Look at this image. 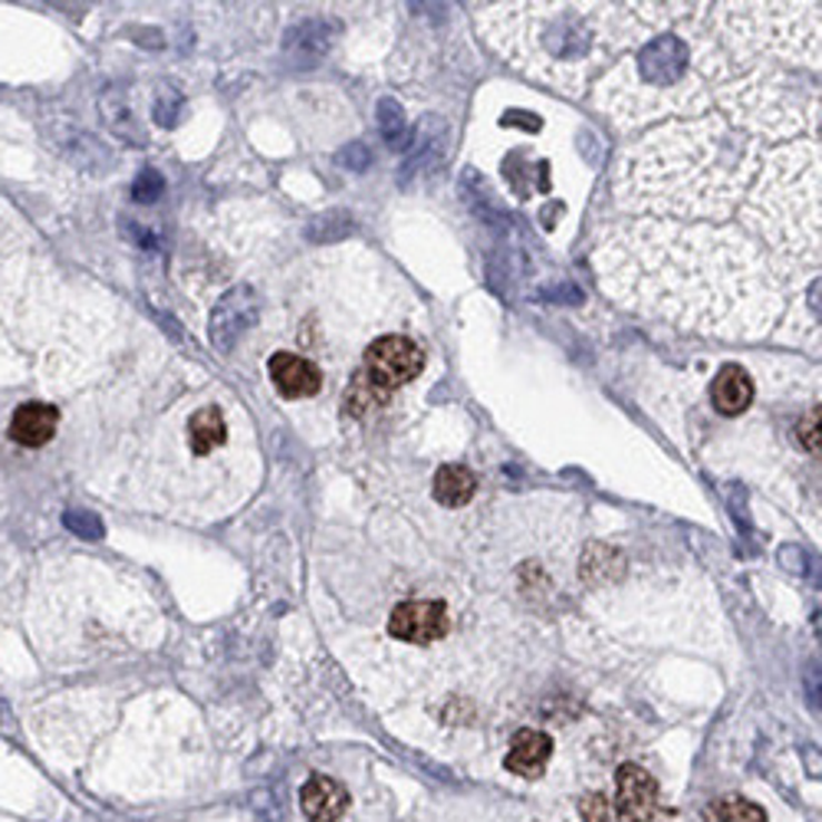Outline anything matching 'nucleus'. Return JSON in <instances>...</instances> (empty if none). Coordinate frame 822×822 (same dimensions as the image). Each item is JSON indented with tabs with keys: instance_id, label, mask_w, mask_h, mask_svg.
<instances>
[{
	"instance_id": "nucleus-1",
	"label": "nucleus",
	"mask_w": 822,
	"mask_h": 822,
	"mask_svg": "<svg viewBox=\"0 0 822 822\" xmlns=\"http://www.w3.org/2000/svg\"><path fill=\"white\" fill-rule=\"evenodd\" d=\"M596 264L618 303L697 333L750 339L783 309L763 254L721 227L632 221L608 230Z\"/></svg>"
},
{
	"instance_id": "nucleus-2",
	"label": "nucleus",
	"mask_w": 822,
	"mask_h": 822,
	"mask_svg": "<svg viewBox=\"0 0 822 822\" xmlns=\"http://www.w3.org/2000/svg\"><path fill=\"white\" fill-rule=\"evenodd\" d=\"M763 165L760 139L724 116L674 122L625 155L618 198L632 211L727 218Z\"/></svg>"
},
{
	"instance_id": "nucleus-3",
	"label": "nucleus",
	"mask_w": 822,
	"mask_h": 822,
	"mask_svg": "<svg viewBox=\"0 0 822 822\" xmlns=\"http://www.w3.org/2000/svg\"><path fill=\"white\" fill-rule=\"evenodd\" d=\"M760 185L744 208V225L783 257L820 264V149L796 142L760 165Z\"/></svg>"
},
{
	"instance_id": "nucleus-4",
	"label": "nucleus",
	"mask_w": 822,
	"mask_h": 822,
	"mask_svg": "<svg viewBox=\"0 0 822 822\" xmlns=\"http://www.w3.org/2000/svg\"><path fill=\"white\" fill-rule=\"evenodd\" d=\"M687 43L677 33H662L652 40L632 63H625L612 76L602 102L615 109L622 122H645L674 109L701 112L704 102L691 99L687 89L707 96L701 86H687Z\"/></svg>"
},
{
	"instance_id": "nucleus-5",
	"label": "nucleus",
	"mask_w": 822,
	"mask_h": 822,
	"mask_svg": "<svg viewBox=\"0 0 822 822\" xmlns=\"http://www.w3.org/2000/svg\"><path fill=\"white\" fill-rule=\"evenodd\" d=\"M422 366H425V356L412 339L382 336L366 349V373L363 375H366L369 385H375L385 395L392 388L408 385L415 375H422Z\"/></svg>"
},
{
	"instance_id": "nucleus-6",
	"label": "nucleus",
	"mask_w": 822,
	"mask_h": 822,
	"mask_svg": "<svg viewBox=\"0 0 822 822\" xmlns=\"http://www.w3.org/2000/svg\"><path fill=\"white\" fill-rule=\"evenodd\" d=\"M450 632L448 605L438 598H412L388 615V635L408 645H432Z\"/></svg>"
},
{
	"instance_id": "nucleus-7",
	"label": "nucleus",
	"mask_w": 822,
	"mask_h": 822,
	"mask_svg": "<svg viewBox=\"0 0 822 822\" xmlns=\"http://www.w3.org/2000/svg\"><path fill=\"white\" fill-rule=\"evenodd\" d=\"M257 316H260V299L250 287L227 290L221 303L215 306V313H211V323H208L211 346L218 353H230L237 346V339L257 323Z\"/></svg>"
},
{
	"instance_id": "nucleus-8",
	"label": "nucleus",
	"mask_w": 822,
	"mask_h": 822,
	"mask_svg": "<svg viewBox=\"0 0 822 822\" xmlns=\"http://www.w3.org/2000/svg\"><path fill=\"white\" fill-rule=\"evenodd\" d=\"M618 822H658V783L638 763H622L615 773Z\"/></svg>"
},
{
	"instance_id": "nucleus-9",
	"label": "nucleus",
	"mask_w": 822,
	"mask_h": 822,
	"mask_svg": "<svg viewBox=\"0 0 822 822\" xmlns=\"http://www.w3.org/2000/svg\"><path fill=\"white\" fill-rule=\"evenodd\" d=\"M270 382L274 388L284 395V398H313L319 388H323V375L319 369L303 359V356H294V353H277L270 359Z\"/></svg>"
},
{
	"instance_id": "nucleus-10",
	"label": "nucleus",
	"mask_w": 822,
	"mask_h": 822,
	"mask_svg": "<svg viewBox=\"0 0 822 822\" xmlns=\"http://www.w3.org/2000/svg\"><path fill=\"white\" fill-rule=\"evenodd\" d=\"M299 806L309 822H339L349 810V793L333 776H309L299 793Z\"/></svg>"
},
{
	"instance_id": "nucleus-11",
	"label": "nucleus",
	"mask_w": 822,
	"mask_h": 822,
	"mask_svg": "<svg viewBox=\"0 0 822 822\" xmlns=\"http://www.w3.org/2000/svg\"><path fill=\"white\" fill-rule=\"evenodd\" d=\"M60 412L43 402H27L10 418V438L23 448H43L57 435Z\"/></svg>"
},
{
	"instance_id": "nucleus-12",
	"label": "nucleus",
	"mask_w": 822,
	"mask_h": 822,
	"mask_svg": "<svg viewBox=\"0 0 822 822\" xmlns=\"http://www.w3.org/2000/svg\"><path fill=\"white\" fill-rule=\"evenodd\" d=\"M553 753V737L543 734V731H517L514 741H511V750H507V760L504 766L517 776H539L546 760Z\"/></svg>"
},
{
	"instance_id": "nucleus-13",
	"label": "nucleus",
	"mask_w": 822,
	"mask_h": 822,
	"mask_svg": "<svg viewBox=\"0 0 822 822\" xmlns=\"http://www.w3.org/2000/svg\"><path fill=\"white\" fill-rule=\"evenodd\" d=\"M711 402L721 415H741L747 412L750 402H753V382L741 366H724L721 373L714 375V385H711Z\"/></svg>"
},
{
	"instance_id": "nucleus-14",
	"label": "nucleus",
	"mask_w": 822,
	"mask_h": 822,
	"mask_svg": "<svg viewBox=\"0 0 822 822\" xmlns=\"http://www.w3.org/2000/svg\"><path fill=\"white\" fill-rule=\"evenodd\" d=\"M477 494V477L464 464H445L435 474V501L445 507H464Z\"/></svg>"
},
{
	"instance_id": "nucleus-15",
	"label": "nucleus",
	"mask_w": 822,
	"mask_h": 822,
	"mask_svg": "<svg viewBox=\"0 0 822 822\" xmlns=\"http://www.w3.org/2000/svg\"><path fill=\"white\" fill-rule=\"evenodd\" d=\"M225 438H227L225 415H221L215 405L191 415V422H188V442H191V450H195L198 457H205V454H211L215 448H221Z\"/></svg>"
},
{
	"instance_id": "nucleus-16",
	"label": "nucleus",
	"mask_w": 822,
	"mask_h": 822,
	"mask_svg": "<svg viewBox=\"0 0 822 822\" xmlns=\"http://www.w3.org/2000/svg\"><path fill=\"white\" fill-rule=\"evenodd\" d=\"M99 106H102V119L109 122V129H112V132L126 136L129 142H139V139H142V132L136 129V116H132L129 99H126V92H122V89H109V92H102Z\"/></svg>"
},
{
	"instance_id": "nucleus-17",
	"label": "nucleus",
	"mask_w": 822,
	"mask_h": 822,
	"mask_svg": "<svg viewBox=\"0 0 822 822\" xmlns=\"http://www.w3.org/2000/svg\"><path fill=\"white\" fill-rule=\"evenodd\" d=\"M704 822H766V813L744 796H721L704 810Z\"/></svg>"
},
{
	"instance_id": "nucleus-18",
	"label": "nucleus",
	"mask_w": 822,
	"mask_h": 822,
	"mask_svg": "<svg viewBox=\"0 0 822 822\" xmlns=\"http://www.w3.org/2000/svg\"><path fill=\"white\" fill-rule=\"evenodd\" d=\"M161 188H165L161 175H158V171H151V168H146V171L136 178V185H132V198H136V201H142V205H151V201H158Z\"/></svg>"
},
{
	"instance_id": "nucleus-19",
	"label": "nucleus",
	"mask_w": 822,
	"mask_h": 822,
	"mask_svg": "<svg viewBox=\"0 0 822 822\" xmlns=\"http://www.w3.org/2000/svg\"><path fill=\"white\" fill-rule=\"evenodd\" d=\"M178 109H181V96H178L171 86H165V89L158 92V99H155V119H158L161 126H171Z\"/></svg>"
},
{
	"instance_id": "nucleus-20",
	"label": "nucleus",
	"mask_w": 822,
	"mask_h": 822,
	"mask_svg": "<svg viewBox=\"0 0 822 822\" xmlns=\"http://www.w3.org/2000/svg\"><path fill=\"white\" fill-rule=\"evenodd\" d=\"M580 816L583 822H608V800L598 796V793H590L580 800Z\"/></svg>"
},
{
	"instance_id": "nucleus-21",
	"label": "nucleus",
	"mask_w": 822,
	"mask_h": 822,
	"mask_svg": "<svg viewBox=\"0 0 822 822\" xmlns=\"http://www.w3.org/2000/svg\"><path fill=\"white\" fill-rule=\"evenodd\" d=\"M402 126H405V119H402V109L395 106V102H382V129H385V136L395 142V136H402Z\"/></svg>"
},
{
	"instance_id": "nucleus-22",
	"label": "nucleus",
	"mask_w": 822,
	"mask_h": 822,
	"mask_svg": "<svg viewBox=\"0 0 822 822\" xmlns=\"http://www.w3.org/2000/svg\"><path fill=\"white\" fill-rule=\"evenodd\" d=\"M67 526L76 529V533H82V536H89V539H96V536L102 533L99 521H96L92 514H82V511H79V514H76V511L73 514H67Z\"/></svg>"
},
{
	"instance_id": "nucleus-23",
	"label": "nucleus",
	"mask_w": 822,
	"mask_h": 822,
	"mask_svg": "<svg viewBox=\"0 0 822 822\" xmlns=\"http://www.w3.org/2000/svg\"><path fill=\"white\" fill-rule=\"evenodd\" d=\"M800 435H803V445H806V450H820V412L800 425Z\"/></svg>"
}]
</instances>
